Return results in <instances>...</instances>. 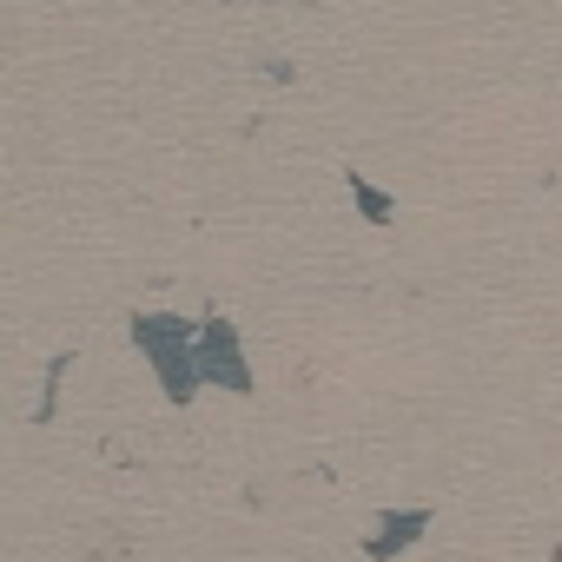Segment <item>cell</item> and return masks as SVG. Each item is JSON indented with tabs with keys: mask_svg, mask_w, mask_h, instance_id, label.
<instances>
[{
	"mask_svg": "<svg viewBox=\"0 0 562 562\" xmlns=\"http://www.w3.org/2000/svg\"><path fill=\"white\" fill-rule=\"evenodd\" d=\"M133 345L146 351V364L166 378V397L172 404H192V391L205 384L199 378V325H186V318H172V312H139L133 318Z\"/></svg>",
	"mask_w": 562,
	"mask_h": 562,
	"instance_id": "1",
	"label": "cell"
},
{
	"mask_svg": "<svg viewBox=\"0 0 562 562\" xmlns=\"http://www.w3.org/2000/svg\"><path fill=\"white\" fill-rule=\"evenodd\" d=\"M199 378L218 384V391H251V364H245L238 331L225 318H205L199 325Z\"/></svg>",
	"mask_w": 562,
	"mask_h": 562,
	"instance_id": "2",
	"label": "cell"
},
{
	"mask_svg": "<svg viewBox=\"0 0 562 562\" xmlns=\"http://www.w3.org/2000/svg\"><path fill=\"white\" fill-rule=\"evenodd\" d=\"M424 529H430V509H397V516H384V529L364 536V555H371V562H391V555H404Z\"/></svg>",
	"mask_w": 562,
	"mask_h": 562,
	"instance_id": "3",
	"label": "cell"
},
{
	"mask_svg": "<svg viewBox=\"0 0 562 562\" xmlns=\"http://www.w3.org/2000/svg\"><path fill=\"white\" fill-rule=\"evenodd\" d=\"M351 192H358V212H364L371 225H391V218H397V205H391V199H384L371 179H358V172H351Z\"/></svg>",
	"mask_w": 562,
	"mask_h": 562,
	"instance_id": "4",
	"label": "cell"
}]
</instances>
